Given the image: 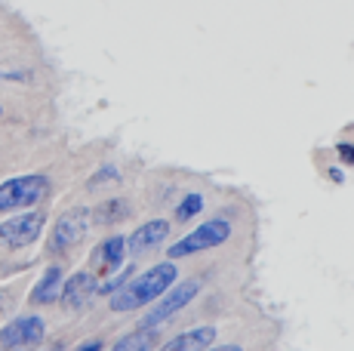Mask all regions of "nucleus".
I'll return each instance as SVG.
<instances>
[{
    "instance_id": "9",
    "label": "nucleus",
    "mask_w": 354,
    "mask_h": 351,
    "mask_svg": "<svg viewBox=\"0 0 354 351\" xmlns=\"http://www.w3.org/2000/svg\"><path fill=\"white\" fill-rule=\"evenodd\" d=\"M96 293H99L96 274H93V272H77V274H71V278L62 283L59 302L65 305V312H84Z\"/></svg>"
},
{
    "instance_id": "11",
    "label": "nucleus",
    "mask_w": 354,
    "mask_h": 351,
    "mask_svg": "<svg viewBox=\"0 0 354 351\" xmlns=\"http://www.w3.org/2000/svg\"><path fill=\"white\" fill-rule=\"evenodd\" d=\"M213 339H216V327H194V330L173 336V339H167L158 351H203L213 345Z\"/></svg>"
},
{
    "instance_id": "15",
    "label": "nucleus",
    "mask_w": 354,
    "mask_h": 351,
    "mask_svg": "<svg viewBox=\"0 0 354 351\" xmlns=\"http://www.w3.org/2000/svg\"><path fill=\"white\" fill-rule=\"evenodd\" d=\"M203 210V194H197V191H188L185 198H182V204L176 207V219L179 222H188V219H194L197 213Z\"/></svg>"
},
{
    "instance_id": "4",
    "label": "nucleus",
    "mask_w": 354,
    "mask_h": 351,
    "mask_svg": "<svg viewBox=\"0 0 354 351\" xmlns=\"http://www.w3.org/2000/svg\"><path fill=\"white\" fill-rule=\"evenodd\" d=\"M46 194H50V179L40 173L6 179V182H0V213L28 210V207L40 204Z\"/></svg>"
},
{
    "instance_id": "12",
    "label": "nucleus",
    "mask_w": 354,
    "mask_h": 351,
    "mask_svg": "<svg viewBox=\"0 0 354 351\" xmlns=\"http://www.w3.org/2000/svg\"><path fill=\"white\" fill-rule=\"evenodd\" d=\"M62 283H65L62 265H50L44 274H40L37 287L31 290V305H53V302H59Z\"/></svg>"
},
{
    "instance_id": "8",
    "label": "nucleus",
    "mask_w": 354,
    "mask_h": 351,
    "mask_svg": "<svg viewBox=\"0 0 354 351\" xmlns=\"http://www.w3.org/2000/svg\"><path fill=\"white\" fill-rule=\"evenodd\" d=\"M169 238V222L167 219H148L136 228L127 238V256L139 259V256L154 253L158 247H163V240Z\"/></svg>"
},
{
    "instance_id": "17",
    "label": "nucleus",
    "mask_w": 354,
    "mask_h": 351,
    "mask_svg": "<svg viewBox=\"0 0 354 351\" xmlns=\"http://www.w3.org/2000/svg\"><path fill=\"white\" fill-rule=\"evenodd\" d=\"M105 345H102V339H90V342H84V345H77L74 351H102Z\"/></svg>"
},
{
    "instance_id": "1",
    "label": "nucleus",
    "mask_w": 354,
    "mask_h": 351,
    "mask_svg": "<svg viewBox=\"0 0 354 351\" xmlns=\"http://www.w3.org/2000/svg\"><path fill=\"white\" fill-rule=\"evenodd\" d=\"M176 278H179V265H176L173 259L158 262V265L145 268L142 274L129 278L120 290H114V293L108 296V305H111L114 314L139 312V308H145V305H154L176 283Z\"/></svg>"
},
{
    "instance_id": "3",
    "label": "nucleus",
    "mask_w": 354,
    "mask_h": 351,
    "mask_svg": "<svg viewBox=\"0 0 354 351\" xmlns=\"http://www.w3.org/2000/svg\"><path fill=\"white\" fill-rule=\"evenodd\" d=\"M201 290H203V281H182V283H173V287L167 290V293L160 296L158 302H154V308L148 312L145 317L139 321V330H160L167 321H173L176 314L182 312V308H188L192 302L201 296Z\"/></svg>"
},
{
    "instance_id": "16",
    "label": "nucleus",
    "mask_w": 354,
    "mask_h": 351,
    "mask_svg": "<svg viewBox=\"0 0 354 351\" xmlns=\"http://www.w3.org/2000/svg\"><path fill=\"white\" fill-rule=\"evenodd\" d=\"M105 179H118V170H114V167H108V170H102L99 176H93L90 179V185H102V182Z\"/></svg>"
},
{
    "instance_id": "2",
    "label": "nucleus",
    "mask_w": 354,
    "mask_h": 351,
    "mask_svg": "<svg viewBox=\"0 0 354 351\" xmlns=\"http://www.w3.org/2000/svg\"><path fill=\"white\" fill-rule=\"evenodd\" d=\"M231 234H234V225H231V219H225V216H213V219H207L203 225H197L194 231H188L182 240L169 244L167 256L176 262V259H185V256L207 253V249H216V247L228 244Z\"/></svg>"
},
{
    "instance_id": "7",
    "label": "nucleus",
    "mask_w": 354,
    "mask_h": 351,
    "mask_svg": "<svg viewBox=\"0 0 354 351\" xmlns=\"http://www.w3.org/2000/svg\"><path fill=\"white\" fill-rule=\"evenodd\" d=\"M44 321L37 314H22L0 330V348H25L44 339Z\"/></svg>"
},
{
    "instance_id": "6",
    "label": "nucleus",
    "mask_w": 354,
    "mask_h": 351,
    "mask_svg": "<svg viewBox=\"0 0 354 351\" xmlns=\"http://www.w3.org/2000/svg\"><path fill=\"white\" fill-rule=\"evenodd\" d=\"M90 228V213L86 210H68L56 219V228L50 234V253H68L86 238Z\"/></svg>"
},
{
    "instance_id": "20",
    "label": "nucleus",
    "mask_w": 354,
    "mask_h": 351,
    "mask_svg": "<svg viewBox=\"0 0 354 351\" xmlns=\"http://www.w3.org/2000/svg\"><path fill=\"white\" fill-rule=\"evenodd\" d=\"M3 77H10V74H3V71H0V80H3Z\"/></svg>"
},
{
    "instance_id": "18",
    "label": "nucleus",
    "mask_w": 354,
    "mask_h": 351,
    "mask_svg": "<svg viewBox=\"0 0 354 351\" xmlns=\"http://www.w3.org/2000/svg\"><path fill=\"white\" fill-rule=\"evenodd\" d=\"M203 351H243L237 342H228V345H209V348H203Z\"/></svg>"
},
{
    "instance_id": "5",
    "label": "nucleus",
    "mask_w": 354,
    "mask_h": 351,
    "mask_svg": "<svg viewBox=\"0 0 354 351\" xmlns=\"http://www.w3.org/2000/svg\"><path fill=\"white\" fill-rule=\"evenodd\" d=\"M46 225V216L31 210V213H22V216H12V219L0 222V244L12 247V249H22V247H31L34 240L40 238Z\"/></svg>"
},
{
    "instance_id": "21",
    "label": "nucleus",
    "mask_w": 354,
    "mask_h": 351,
    "mask_svg": "<svg viewBox=\"0 0 354 351\" xmlns=\"http://www.w3.org/2000/svg\"><path fill=\"white\" fill-rule=\"evenodd\" d=\"M0 114H3V108H0Z\"/></svg>"
},
{
    "instance_id": "10",
    "label": "nucleus",
    "mask_w": 354,
    "mask_h": 351,
    "mask_svg": "<svg viewBox=\"0 0 354 351\" xmlns=\"http://www.w3.org/2000/svg\"><path fill=\"white\" fill-rule=\"evenodd\" d=\"M127 262V238L114 234V238H105L93 253V274H114L120 272Z\"/></svg>"
},
{
    "instance_id": "19",
    "label": "nucleus",
    "mask_w": 354,
    "mask_h": 351,
    "mask_svg": "<svg viewBox=\"0 0 354 351\" xmlns=\"http://www.w3.org/2000/svg\"><path fill=\"white\" fill-rule=\"evenodd\" d=\"M339 151H342V158L348 160V164H354V148L351 145H339Z\"/></svg>"
},
{
    "instance_id": "13",
    "label": "nucleus",
    "mask_w": 354,
    "mask_h": 351,
    "mask_svg": "<svg viewBox=\"0 0 354 351\" xmlns=\"http://www.w3.org/2000/svg\"><path fill=\"white\" fill-rule=\"evenodd\" d=\"M158 342H160L158 330H139L136 327L133 333L120 336V339L111 345V351H154Z\"/></svg>"
},
{
    "instance_id": "14",
    "label": "nucleus",
    "mask_w": 354,
    "mask_h": 351,
    "mask_svg": "<svg viewBox=\"0 0 354 351\" xmlns=\"http://www.w3.org/2000/svg\"><path fill=\"white\" fill-rule=\"evenodd\" d=\"M129 216V204L127 200H105V204H99L96 210H93V222L96 225H111V222H120Z\"/></svg>"
}]
</instances>
